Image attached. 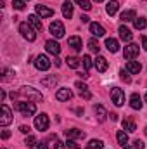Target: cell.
Wrapping results in <instances>:
<instances>
[{"label": "cell", "instance_id": "f1b7e54d", "mask_svg": "<svg viewBox=\"0 0 147 149\" xmlns=\"http://www.w3.org/2000/svg\"><path fill=\"white\" fill-rule=\"evenodd\" d=\"M116 139H118V144H119V146H123V148L128 144V135H126V132H125V130H119V132L116 134Z\"/></svg>", "mask_w": 147, "mask_h": 149}, {"label": "cell", "instance_id": "b9f144b4", "mask_svg": "<svg viewBox=\"0 0 147 149\" xmlns=\"http://www.w3.org/2000/svg\"><path fill=\"white\" fill-rule=\"evenodd\" d=\"M19 130H21L23 134H30V127H26V125H21V127H19Z\"/></svg>", "mask_w": 147, "mask_h": 149}, {"label": "cell", "instance_id": "603a6c76", "mask_svg": "<svg viewBox=\"0 0 147 149\" xmlns=\"http://www.w3.org/2000/svg\"><path fill=\"white\" fill-rule=\"evenodd\" d=\"M119 19H121L123 23H128V21H135V19H137V14H135V10H125V12H121Z\"/></svg>", "mask_w": 147, "mask_h": 149}, {"label": "cell", "instance_id": "ee69618b", "mask_svg": "<svg viewBox=\"0 0 147 149\" xmlns=\"http://www.w3.org/2000/svg\"><path fill=\"white\" fill-rule=\"evenodd\" d=\"M142 49L147 50V37H142Z\"/></svg>", "mask_w": 147, "mask_h": 149}, {"label": "cell", "instance_id": "44dd1931", "mask_svg": "<svg viewBox=\"0 0 147 149\" xmlns=\"http://www.w3.org/2000/svg\"><path fill=\"white\" fill-rule=\"evenodd\" d=\"M66 137L68 139H83L85 132H81L78 128H69V130H66Z\"/></svg>", "mask_w": 147, "mask_h": 149}, {"label": "cell", "instance_id": "ffe728a7", "mask_svg": "<svg viewBox=\"0 0 147 149\" xmlns=\"http://www.w3.org/2000/svg\"><path fill=\"white\" fill-rule=\"evenodd\" d=\"M123 130H125V132H130V134L135 132V130H137L135 121H133L132 118H125V120H123Z\"/></svg>", "mask_w": 147, "mask_h": 149}, {"label": "cell", "instance_id": "c3c4849f", "mask_svg": "<svg viewBox=\"0 0 147 149\" xmlns=\"http://www.w3.org/2000/svg\"><path fill=\"white\" fill-rule=\"evenodd\" d=\"M54 63H55V66H61V59H57V56H55V61Z\"/></svg>", "mask_w": 147, "mask_h": 149}, {"label": "cell", "instance_id": "6da1fadb", "mask_svg": "<svg viewBox=\"0 0 147 149\" xmlns=\"http://www.w3.org/2000/svg\"><path fill=\"white\" fill-rule=\"evenodd\" d=\"M23 97H26L28 101H31V102H40V101H43V95H42V92H38L37 88H33V87H21V92H19Z\"/></svg>", "mask_w": 147, "mask_h": 149}, {"label": "cell", "instance_id": "1f68e13d", "mask_svg": "<svg viewBox=\"0 0 147 149\" xmlns=\"http://www.w3.org/2000/svg\"><path fill=\"white\" fill-rule=\"evenodd\" d=\"M88 49H90L92 52L99 54V50H101V45H99V42H97L95 38H92V40H88Z\"/></svg>", "mask_w": 147, "mask_h": 149}, {"label": "cell", "instance_id": "52a82bcc", "mask_svg": "<svg viewBox=\"0 0 147 149\" xmlns=\"http://www.w3.org/2000/svg\"><path fill=\"white\" fill-rule=\"evenodd\" d=\"M49 125H50V121H49V116H47L45 113H42V114L35 116V127H37V130L43 132V130L49 128Z\"/></svg>", "mask_w": 147, "mask_h": 149}, {"label": "cell", "instance_id": "4fadbf2b", "mask_svg": "<svg viewBox=\"0 0 147 149\" xmlns=\"http://www.w3.org/2000/svg\"><path fill=\"white\" fill-rule=\"evenodd\" d=\"M90 33H92L94 37H104V35H106V30H104V26L99 24V23H90Z\"/></svg>", "mask_w": 147, "mask_h": 149}, {"label": "cell", "instance_id": "ab89813d", "mask_svg": "<svg viewBox=\"0 0 147 149\" xmlns=\"http://www.w3.org/2000/svg\"><path fill=\"white\" fill-rule=\"evenodd\" d=\"M119 74H121V80H125L126 83H130V76H128V71L121 70V71H119Z\"/></svg>", "mask_w": 147, "mask_h": 149}, {"label": "cell", "instance_id": "11a10c76", "mask_svg": "<svg viewBox=\"0 0 147 149\" xmlns=\"http://www.w3.org/2000/svg\"><path fill=\"white\" fill-rule=\"evenodd\" d=\"M3 149H5V148H3Z\"/></svg>", "mask_w": 147, "mask_h": 149}, {"label": "cell", "instance_id": "f35d334b", "mask_svg": "<svg viewBox=\"0 0 147 149\" xmlns=\"http://www.w3.org/2000/svg\"><path fill=\"white\" fill-rule=\"evenodd\" d=\"M144 148H146V144L142 141H139V139L133 141V149H144Z\"/></svg>", "mask_w": 147, "mask_h": 149}, {"label": "cell", "instance_id": "4316f807", "mask_svg": "<svg viewBox=\"0 0 147 149\" xmlns=\"http://www.w3.org/2000/svg\"><path fill=\"white\" fill-rule=\"evenodd\" d=\"M95 114H97V120H99V121H106V118L109 116L107 111H106V108H104V106H101V104H99V106H95Z\"/></svg>", "mask_w": 147, "mask_h": 149}, {"label": "cell", "instance_id": "681fc988", "mask_svg": "<svg viewBox=\"0 0 147 149\" xmlns=\"http://www.w3.org/2000/svg\"><path fill=\"white\" fill-rule=\"evenodd\" d=\"M123 149H133V148H132V146H128V144H126V146H125V148H123Z\"/></svg>", "mask_w": 147, "mask_h": 149}, {"label": "cell", "instance_id": "836d02e7", "mask_svg": "<svg viewBox=\"0 0 147 149\" xmlns=\"http://www.w3.org/2000/svg\"><path fill=\"white\" fill-rule=\"evenodd\" d=\"M74 2H76L83 10H90V9H92V3H90L88 0H74Z\"/></svg>", "mask_w": 147, "mask_h": 149}, {"label": "cell", "instance_id": "3957f363", "mask_svg": "<svg viewBox=\"0 0 147 149\" xmlns=\"http://www.w3.org/2000/svg\"><path fill=\"white\" fill-rule=\"evenodd\" d=\"M19 33L23 35V38H26L28 42H35V38H37V30L30 23H21L19 24Z\"/></svg>", "mask_w": 147, "mask_h": 149}, {"label": "cell", "instance_id": "db71d44e", "mask_svg": "<svg viewBox=\"0 0 147 149\" xmlns=\"http://www.w3.org/2000/svg\"><path fill=\"white\" fill-rule=\"evenodd\" d=\"M24 2H28V0H24Z\"/></svg>", "mask_w": 147, "mask_h": 149}, {"label": "cell", "instance_id": "7c38bea8", "mask_svg": "<svg viewBox=\"0 0 147 149\" xmlns=\"http://www.w3.org/2000/svg\"><path fill=\"white\" fill-rule=\"evenodd\" d=\"M28 23H30L37 31H42V30H43L42 19H40V16H38V14H31V16H28Z\"/></svg>", "mask_w": 147, "mask_h": 149}, {"label": "cell", "instance_id": "cb8c5ba5", "mask_svg": "<svg viewBox=\"0 0 147 149\" xmlns=\"http://www.w3.org/2000/svg\"><path fill=\"white\" fill-rule=\"evenodd\" d=\"M130 106H132L133 109H140V108H142V99H140L139 94H132V95H130Z\"/></svg>", "mask_w": 147, "mask_h": 149}, {"label": "cell", "instance_id": "d6986e66", "mask_svg": "<svg viewBox=\"0 0 147 149\" xmlns=\"http://www.w3.org/2000/svg\"><path fill=\"white\" fill-rule=\"evenodd\" d=\"M42 85L47 87V88L55 87V85H57V76H55V74H50V76H47V78H42Z\"/></svg>", "mask_w": 147, "mask_h": 149}, {"label": "cell", "instance_id": "8fae6325", "mask_svg": "<svg viewBox=\"0 0 147 149\" xmlns=\"http://www.w3.org/2000/svg\"><path fill=\"white\" fill-rule=\"evenodd\" d=\"M45 49H47V52L52 54V56H59V52H61V45H59L55 40H49V42L45 43Z\"/></svg>", "mask_w": 147, "mask_h": 149}, {"label": "cell", "instance_id": "f6af8a7d", "mask_svg": "<svg viewBox=\"0 0 147 149\" xmlns=\"http://www.w3.org/2000/svg\"><path fill=\"white\" fill-rule=\"evenodd\" d=\"M80 19H81V23H88V21H90V17H88V16H83V14H81Z\"/></svg>", "mask_w": 147, "mask_h": 149}, {"label": "cell", "instance_id": "277c9868", "mask_svg": "<svg viewBox=\"0 0 147 149\" xmlns=\"http://www.w3.org/2000/svg\"><path fill=\"white\" fill-rule=\"evenodd\" d=\"M139 45L137 43H128L126 47H125V50H123V56H125V59H128V61H133L135 57H139Z\"/></svg>", "mask_w": 147, "mask_h": 149}, {"label": "cell", "instance_id": "7bdbcfd3", "mask_svg": "<svg viewBox=\"0 0 147 149\" xmlns=\"http://www.w3.org/2000/svg\"><path fill=\"white\" fill-rule=\"evenodd\" d=\"M9 137H10V132L9 130H3L2 132V139H9Z\"/></svg>", "mask_w": 147, "mask_h": 149}, {"label": "cell", "instance_id": "816d5d0a", "mask_svg": "<svg viewBox=\"0 0 147 149\" xmlns=\"http://www.w3.org/2000/svg\"><path fill=\"white\" fill-rule=\"evenodd\" d=\"M146 102H147V94H146Z\"/></svg>", "mask_w": 147, "mask_h": 149}, {"label": "cell", "instance_id": "7dc6e473", "mask_svg": "<svg viewBox=\"0 0 147 149\" xmlns=\"http://www.w3.org/2000/svg\"><path fill=\"white\" fill-rule=\"evenodd\" d=\"M111 120H112V121H116V120H118V114H114V113H111Z\"/></svg>", "mask_w": 147, "mask_h": 149}, {"label": "cell", "instance_id": "d4e9b609", "mask_svg": "<svg viewBox=\"0 0 147 149\" xmlns=\"http://www.w3.org/2000/svg\"><path fill=\"white\" fill-rule=\"evenodd\" d=\"M106 47H107V50L112 52V54L119 50V43H118L116 38H107V40H106Z\"/></svg>", "mask_w": 147, "mask_h": 149}, {"label": "cell", "instance_id": "f5cc1de1", "mask_svg": "<svg viewBox=\"0 0 147 149\" xmlns=\"http://www.w3.org/2000/svg\"><path fill=\"white\" fill-rule=\"evenodd\" d=\"M146 134H147V127H146Z\"/></svg>", "mask_w": 147, "mask_h": 149}, {"label": "cell", "instance_id": "5bb4252c", "mask_svg": "<svg viewBox=\"0 0 147 149\" xmlns=\"http://www.w3.org/2000/svg\"><path fill=\"white\" fill-rule=\"evenodd\" d=\"M71 97H73V92H71L69 88H61V90H57V94H55V99L61 101V102L69 101Z\"/></svg>", "mask_w": 147, "mask_h": 149}, {"label": "cell", "instance_id": "2e32d148", "mask_svg": "<svg viewBox=\"0 0 147 149\" xmlns=\"http://www.w3.org/2000/svg\"><path fill=\"white\" fill-rule=\"evenodd\" d=\"M140 70H142V66H140L139 61H128V64H126V71H128V73L139 74L140 73Z\"/></svg>", "mask_w": 147, "mask_h": 149}, {"label": "cell", "instance_id": "ac0fdd59", "mask_svg": "<svg viewBox=\"0 0 147 149\" xmlns=\"http://www.w3.org/2000/svg\"><path fill=\"white\" fill-rule=\"evenodd\" d=\"M119 38L123 40V42H132V38H133V35H132V31L126 28V26H119Z\"/></svg>", "mask_w": 147, "mask_h": 149}, {"label": "cell", "instance_id": "83f0119b", "mask_svg": "<svg viewBox=\"0 0 147 149\" xmlns=\"http://www.w3.org/2000/svg\"><path fill=\"white\" fill-rule=\"evenodd\" d=\"M118 9H119V3H118L116 0H111L109 3L106 5V12H107L109 16H114V14L118 12Z\"/></svg>", "mask_w": 147, "mask_h": 149}, {"label": "cell", "instance_id": "7402d4cb", "mask_svg": "<svg viewBox=\"0 0 147 149\" xmlns=\"http://www.w3.org/2000/svg\"><path fill=\"white\" fill-rule=\"evenodd\" d=\"M62 16H64L66 19H69V17L73 16V3H71L69 0H66V2L62 3Z\"/></svg>", "mask_w": 147, "mask_h": 149}, {"label": "cell", "instance_id": "f546056e", "mask_svg": "<svg viewBox=\"0 0 147 149\" xmlns=\"http://www.w3.org/2000/svg\"><path fill=\"white\" fill-rule=\"evenodd\" d=\"M66 64H68L69 68L76 70V68L80 66V59H78V57H74V56H68V57H66Z\"/></svg>", "mask_w": 147, "mask_h": 149}, {"label": "cell", "instance_id": "9a60e30c", "mask_svg": "<svg viewBox=\"0 0 147 149\" xmlns=\"http://www.w3.org/2000/svg\"><path fill=\"white\" fill-rule=\"evenodd\" d=\"M94 66L97 68V71H101V73H104V71L107 70V59H106V57H102V56H97V59H95V63H94Z\"/></svg>", "mask_w": 147, "mask_h": 149}, {"label": "cell", "instance_id": "30bf717a", "mask_svg": "<svg viewBox=\"0 0 147 149\" xmlns=\"http://www.w3.org/2000/svg\"><path fill=\"white\" fill-rule=\"evenodd\" d=\"M74 87L78 88V94H80V97H81V99H85V101L92 99V92L88 90V87H87L83 81H76V85H74Z\"/></svg>", "mask_w": 147, "mask_h": 149}, {"label": "cell", "instance_id": "74e56055", "mask_svg": "<svg viewBox=\"0 0 147 149\" xmlns=\"http://www.w3.org/2000/svg\"><path fill=\"white\" fill-rule=\"evenodd\" d=\"M66 148H71V149H80V146L74 142V139H68V142H66Z\"/></svg>", "mask_w": 147, "mask_h": 149}, {"label": "cell", "instance_id": "5b68a950", "mask_svg": "<svg viewBox=\"0 0 147 149\" xmlns=\"http://www.w3.org/2000/svg\"><path fill=\"white\" fill-rule=\"evenodd\" d=\"M0 111H2V116H0V125L2 127H7L10 121H12V113H10V108L7 104H2L0 106Z\"/></svg>", "mask_w": 147, "mask_h": 149}, {"label": "cell", "instance_id": "9c48e42d", "mask_svg": "<svg viewBox=\"0 0 147 149\" xmlns=\"http://www.w3.org/2000/svg\"><path fill=\"white\" fill-rule=\"evenodd\" d=\"M35 66H37V70H40V71H47L50 68V61H49L47 56L40 54V56L35 57Z\"/></svg>", "mask_w": 147, "mask_h": 149}, {"label": "cell", "instance_id": "ba28073f", "mask_svg": "<svg viewBox=\"0 0 147 149\" xmlns=\"http://www.w3.org/2000/svg\"><path fill=\"white\" fill-rule=\"evenodd\" d=\"M50 33L54 35L55 38H62L64 37V24L61 23V21H52L50 23Z\"/></svg>", "mask_w": 147, "mask_h": 149}, {"label": "cell", "instance_id": "8d00e7d4", "mask_svg": "<svg viewBox=\"0 0 147 149\" xmlns=\"http://www.w3.org/2000/svg\"><path fill=\"white\" fill-rule=\"evenodd\" d=\"M24 0H12V7L16 9V10H23L24 9Z\"/></svg>", "mask_w": 147, "mask_h": 149}, {"label": "cell", "instance_id": "f907efd6", "mask_svg": "<svg viewBox=\"0 0 147 149\" xmlns=\"http://www.w3.org/2000/svg\"><path fill=\"white\" fill-rule=\"evenodd\" d=\"M94 2H102V0H94Z\"/></svg>", "mask_w": 147, "mask_h": 149}, {"label": "cell", "instance_id": "60d3db41", "mask_svg": "<svg viewBox=\"0 0 147 149\" xmlns=\"http://www.w3.org/2000/svg\"><path fill=\"white\" fill-rule=\"evenodd\" d=\"M54 149H66V144H64V142H61V141H57V139H55V144H54Z\"/></svg>", "mask_w": 147, "mask_h": 149}, {"label": "cell", "instance_id": "e575fe53", "mask_svg": "<svg viewBox=\"0 0 147 149\" xmlns=\"http://www.w3.org/2000/svg\"><path fill=\"white\" fill-rule=\"evenodd\" d=\"M24 144H26V148H35L38 142H37V137H33V135H28L26 137V141H24Z\"/></svg>", "mask_w": 147, "mask_h": 149}, {"label": "cell", "instance_id": "bcb514c9", "mask_svg": "<svg viewBox=\"0 0 147 149\" xmlns=\"http://www.w3.org/2000/svg\"><path fill=\"white\" fill-rule=\"evenodd\" d=\"M37 149H47V144H43V142H40L37 146Z\"/></svg>", "mask_w": 147, "mask_h": 149}, {"label": "cell", "instance_id": "d6a6232c", "mask_svg": "<svg viewBox=\"0 0 147 149\" xmlns=\"http://www.w3.org/2000/svg\"><path fill=\"white\" fill-rule=\"evenodd\" d=\"M133 24H135L137 30H144L147 26V21H146V17H137V19L133 21Z\"/></svg>", "mask_w": 147, "mask_h": 149}, {"label": "cell", "instance_id": "e0dca14e", "mask_svg": "<svg viewBox=\"0 0 147 149\" xmlns=\"http://www.w3.org/2000/svg\"><path fill=\"white\" fill-rule=\"evenodd\" d=\"M37 14L40 17H50V16H54V10L40 3V5H37Z\"/></svg>", "mask_w": 147, "mask_h": 149}, {"label": "cell", "instance_id": "8992f818", "mask_svg": "<svg viewBox=\"0 0 147 149\" xmlns=\"http://www.w3.org/2000/svg\"><path fill=\"white\" fill-rule=\"evenodd\" d=\"M111 99L116 106H123L125 104V92L121 88L114 87V88H111Z\"/></svg>", "mask_w": 147, "mask_h": 149}, {"label": "cell", "instance_id": "484cf974", "mask_svg": "<svg viewBox=\"0 0 147 149\" xmlns=\"http://www.w3.org/2000/svg\"><path fill=\"white\" fill-rule=\"evenodd\" d=\"M68 43H69V47H73L76 52H80V50H81V47H83V45H81V38H80V37H69Z\"/></svg>", "mask_w": 147, "mask_h": 149}, {"label": "cell", "instance_id": "7a4b0ae2", "mask_svg": "<svg viewBox=\"0 0 147 149\" xmlns=\"http://www.w3.org/2000/svg\"><path fill=\"white\" fill-rule=\"evenodd\" d=\"M14 109L19 111L21 114H24V116H31V114L37 113V106H35V102H31V101H24V102H17V104L14 106Z\"/></svg>", "mask_w": 147, "mask_h": 149}, {"label": "cell", "instance_id": "d590c367", "mask_svg": "<svg viewBox=\"0 0 147 149\" xmlns=\"http://www.w3.org/2000/svg\"><path fill=\"white\" fill-rule=\"evenodd\" d=\"M83 66H85V71H88L92 66H94V63H92V59H90V56H83Z\"/></svg>", "mask_w": 147, "mask_h": 149}, {"label": "cell", "instance_id": "4dcf8cb0", "mask_svg": "<svg viewBox=\"0 0 147 149\" xmlns=\"http://www.w3.org/2000/svg\"><path fill=\"white\" fill-rule=\"evenodd\" d=\"M104 148V142L99 141V139H92L88 144H87V149H102Z\"/></svg>", "mask_w": 147, "mask_h": 149}]
</instances>
